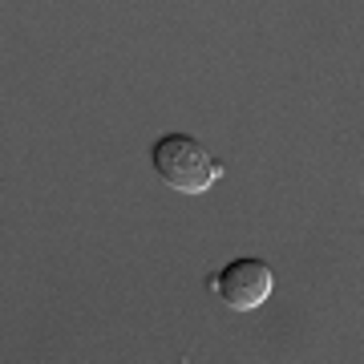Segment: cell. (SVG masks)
Returning <instances> with one entry per match:
<instances>
[{
  "label": "cell",
  "instance_id": "cell-2",
  "mask_svg": "<svg viewBox=\"0 0 364 364\" xmlns=\"http://www.w3.org/2000/svg\"><path fill=\"white\" fill-rule=\"evenodd\" d=\"M272 287H275L272 267H267L263 259H255V255L231 259L223 272L210 275V291H215L227 308H235V312H251V308H259L263 299L272 296Z\"/></svg>",
  "mask_w": 364,
  "mask_h": 364
},
{
  "label": "cell",
  "instance_id": "cell-1",
  "mask_svg": "<svg viewBox=\"0 0 364 364\" xmlns=\"http://www.w3.org/2000/svg\"><path fill=\"white\" fill-rule=\"evenodd\" d=\"M150 162H154L158 178L166 182L170 191H178V195H203L215 178H223V162L219 158H210L195 138H186V134H162L150 150Z\"/></svg>",
  "mask_w": 364,
  "mask_h": 364
}]
</instances>
